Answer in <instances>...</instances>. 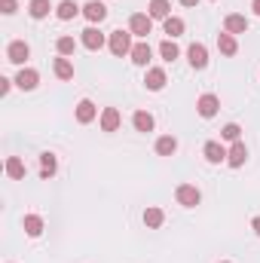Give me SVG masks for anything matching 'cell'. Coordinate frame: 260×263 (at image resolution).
Listing matches in <instances>:
<instances>
[{"label":"cell","mask_w":260,"mask_h":263,"mask_svg":"<svg viewBox=\"0 0 260 263\" xmlns=\"http://www.w3.org/2000/svg\"><path fill=\"white\" fill-rule=\"evenodd\" d=\"M132 37H135V34H132V31H123V28H120V31H114V34H110V40H107L110 52H114V55H132V46H135V43H132Z\"/></svg>","instance_id":"cell-1"},{"label":"cell","mask_w":260,"mask_h":263,"mask_svg":"<svg viewBox=\"0 0 260 263\" xmlns=\"http://www.w3.org/2000/svg\"><path fill=\"white\" fill-rule=\"evenodd\" d=\"M175 199H178V205H184V208H196V205L202 202V193H199V187H193V184H181V187L175 190Z\"/></svg>","instance_id":"cell-2"},{"label":"cell","mask_w":260,"mask_h":263,"mask_svg":"<svg viewBox=\"0 0 260 263\" xmlns=\"http://www.w3.org/2000/svg\"><path fill=\"white\" fill-rule=\"evenodd\" d=\"M129 31L135 37H141V40H147V34L153 31V18L147 15V12H135L129 18Z\"/></svg>","instance_id":"cell-3"},{"label":"cell","mask_w":260,"mask_h":263,"mask_svg":"<svg viewBox=\"0 0 260 263\" xmlns=\"http://www.w3.org/2000/svg\"><path fill=\"white\" fill-rule=\"evenodd\" d=\"M196 110H199V117H202V120H211V117L220 110V98H217V95H211V92H205V95H199Z\"/></svg>","instance_id":"cell-4"},{"label":"cell","mask_w":260,"mask_h":263,"mask_svg":"<svg viewBox=\"0 0 260 263\" xmlns=\"http://www.w3.org/2000/svg\"><path fill=\"white\" fill-rule=\"evenodd\" d=\"M28 59H31V46H28L25 40L9 43V49H6V62H12V65H25Z\"/></svg>","instance_id":"cell-5"},{"label":"cell","mask_w":260,"mask_h":263,"mask_svg":"<svg viewBox=\"0 0 260 263\" xmlns=\"http://www.w3.org/2000/svg\"><path fill=\"white\" fill-rule=\"evenodd\" d=\"M80 43H83V46H86L89 52H98V49L104 46V34H101V31H98L95 25H89V28L83 31V37H80Z\"/></svg>","instance_id":"cell-6"},{"label":"cell","mask_w":260,"mask_h":263,"mask_svg":"<svg viewBox=\"0 0 260 263\" xmlns=\"http://www.w3.org/2000/svg\"><path fill=\"white\" fill-rule=\"evenodd\" d=\"M202 153H205V159H208L211 165H220V162H227V147H224L220 141H208V144L202 147Z\"/></svg>","instance_id":"cell-7"},{"label":"cell","mask_w":260,"mask_h":263,"mask_svg":"<svg viewBox=\"0 0 260 263\" xmlns=\"http://www.w3.org/2000/svg\"><path fill=\"white\" fill-rule=\"evenodd\" d=\"M245 159H248V147H245L242 141H236V144L227 150V165H230V168H242Z\"/></svg>","instance_id":"cell-8"},{"label":"cell","mask_w":260,"mask_h":263,"mask_svg":"<svg viewBox=\"0 0 260 263\" xmlns=\"http://www.w3.org/2000/svg\"><path fill=\"white\" fill-rule=\"evenodd\" d=\"M98 123H101V132H117L120 129V123H123V117H120L117 107H104L101 117H98Z\"/></svg>","instance_id":"cell-9"},{"label":"cell","mask_w":260,"mask_h":263,"mask_svg":"<svg viewBox=\"0 0 260 263\" xmlns=\"http://www.w3.org/2000/svg\"><path fill=\"white\" fill-rule=\"evenodd\" d=\"M83 15H86L92 25H101V22L107 18V6H104V3H98V0H89V3L83 6Z\"/></svg>","instance_id":"cell-10"},{"label":"cell","mask_w":260,"mask_h":263,"mask_svg":"<svg viewBox=\"0 0 260 263\" xmlns=\"http://www.w3.org/2000/svg\"><path fill=\"white\" fill-rule=\"evenodd\" d=\"M224 31L233 34V37H236V34H245V31H248V18L239 15V12H230V15L224 18Z\"/></svg>","instance_id":"cell-11"},{"label":"cell","mask_w":260,"mask_h":263,"mask_svg":"<svg viewBox=\"0 0 260 263\" xmlns=\"http://www.w3.org/2000/svg\"><path fill=\"white\" fill-rule=\"evenodd\" d=\"M37 83H40V73H37L34 67H22V70H18V77H15V86H18V89H25V92L37 89Z\"/></svg>","instance_id":"cell-12"},{"label":"cell","mask_w":260,"mask_h":263,"mask_svg":"<svg viewBox=\"0 0 260 263\" xmlns=\"http://www.w3.org/2000/svg\"><path fill=\"white\" fill-rule=\"evenodd\" d=\"M150 59H153V49H150V43L147 40H141V43H135L132 46V62L138 67H147L150 65Z\"/></svg>","instance_id":"cell-13"},{"label":"cell","mask_w":260,"mask_h":263,"mask_svg":"<svg viewBox=\"0 0 260 263\" xmlns=\"http://www.w3.org/2000/svg\"><path fill=\"white\" fill-rule=\"evenodd\" d=\"M98 117V107L89 101V98H83L80 104H77V123H83V126H89L92 120Z\"/></svg>","instance_id":"cell-14"},{"label":"cell","mask_w":260,"mask_h":263,"mask_svg":"<svg viewBox=\"0 0 260 263\" xmlns=\"http://www.w3.org/2000/svg\"><path fill=\"white\" fill-rule=\"evenodd\" d=\"M187 59H190V65H193L196 70H202V67L208 65V49H205L202 43H193V46L187 49Z\"/></svg>","instance_id":"cell-15"},{"label":"cell","mask_w":260,"mask_h":263,"mask_svg":"<svg viewBox=\"0 0 260 263\" xmlns=\"http://www.w3.org/2000/svg\"><path fill=\"white\" fill-rule=\"evenodd\" d=\"M144 86H147L150 92H159V89L165 86V70H162V67H150L147 77H144Z\"/></svg>","instance_id":"cell-16"},{"label":"cell","mask_w":260,"mask_h":263,"mask_svg":"<svg viewBox=\"0 0 260 263\" xmlns=\"http://www.w3.org/2000/svg\"><path fill=\"white\" fill-rule=\"evenodd\" d=\"M147 15H150V18H162V22H165V18L172 15V3H169V0H150Z\"/></svg>","instance_id":"cell-17"},{"label":"cell","mask_w":260,"mask_h":263,"mask_svg":"<svg viewBox=\"0 0 260 263\" xmlns=\"http://www.w3.org/2000/svg\"><path fill=\"white\" fill-rule=\"evenodd\" d=\"M55 168H59V159H55V153H40V178H52L55 175Z\"/></svg>","instance_id":"cell-18"},{"label":"cell","mask_w":260,"mask_h":263,"mask_svg":"<svg viewBox=\"0 0 260 263\" xmlns=\"http://www.w3.org/2000/svg\"><path fill=\"white\" fill-rule=\"evenodd\" d=\"M22 227H25V233H28L31 239H37V236L43 233V217H40V214H25Z\"/></svg>","instance_id":"cell-19"},{"label":"cell","mask_w":260,"mask_h":263,"mask_svg":"<svg viewBox=\"0 0 260 263\" xmlns=\"http://www.w3.org/2000/svg\"><path fill=\"white\" fill-rule=\"evenodd\" d=\"M217 49H220L224 55H236V52H239V43H236V37H233V34H227V31H224V34H217Z\"/></svg>","instance_id":"cell-20"},{"label":"cell","mask_w":260,"mask_h":263,"mask_svg":"<svg viewBox=\"0 0 260 263\" xmlns=\"http://www.w3.org/2000/svg\"><path fill=\"white\" fill-rule=\"evenodd\" d=\"M144 223H147L150 230H159V227L165 223V211H162V208H156V205H153V208H147V211H144Z\"/></svg>","instance_id":"cell-21"},{"label":"cell","mask_w":260,"mask_h":263,"mask_svg":"<svg viewBox=\"0 0 260 263\" xmlns=\"http://www.w3.org/2000/svg\"><path fill=\"white\" fill-rule=\"evenodd\" d=\"M77 12H83V9H80V6H77L73 0H62V3L55 6V15H59L62 22H70V18H73Z\"/></svg>","instance_id":"cell-22"},{"label":"cell","mask_w":260,"mask_h":263,"mask_svg":"<svg viewBox=\"0 0 260 263\" xmlns=\"http://www.w3.org/2000/svg\"><path fill=\"white\" fill-rule=\"evenodd\" d=\"M52 70H55L59 80H73V65H70V59H65V55L52 62Z\"/></svg>","instance_id":"cell-23"},{"label":"cell","mask_w":260,"mask_h":263,"mask_svg":"<svg viewBox=\"0 0 260 263\" xmlns=\"http://www.w3.org/2000/svg\"><path fill=\"white\" fill-rule=\"evenodd\" d=\"M162 28H165V34L175 40V37H181V34H184V18H178V15H169V18L162 22Z\"/></svg>","instance_id":"cell-24"},{"label":"cell","mask_w":260,"mask_h":263,"mask_svg":"<svg viewBox=\"0 0 260 263\" xmlns=\"http://www.w3.org/2000/svg\"><path fill=\"white\" fill-rule=\"evenodd\" d=\"M175 150H178V141H175L172 135H162V138L156 141V153H159V156H175Z\"/></svg>","instance_id":"cell-25"},{"label":"cell","mask_w":260,"mask_h":263,"mask_svg":"<svg viewBox=\"0 0 260 263\" xmlns=\"http://www.w3.org/2000/svg\"><path fill=\"white\" fill-rule=\"evenodd\" d=\"M6 175H9L12 181H22V178H25V162H22L18 156H9V159H6Z\"/></svg>","instance_id":"cell-26"},{"label":"cell","mask_w":260,"mask_h":263,"mask_svg":"<svg viewBox=\"0 0 260 263\" xmlns=\"http://www.w3.org/2000/svg\"><path fill=\"white\" fill-rule=\"evenodd\" d=\"M132 126H135V132H153V117L147 110H138L132 117Z\"/></svg>","instance_id":"cell-27"},{"label":"cell","mask_w":260,"mask_h":263,"mask_svg":"<svg viewBox=\"0 0 260 263\" xmlns=\"http://www.w3.org/2000/svg\"><path fill=\"white\" fill-rule=\"evenodd\" d=\"M49 9H52V3H49V0H31V3H28L31 18H46V15H49Z\"/></svg>","instance_id":"cell-28"},{"label":"cell","mask_w":260,"mask_h":263,"mask_svg":"<svg viewBox=\"0 0 260 263\" xmlns=\"http://www.w3.org/2000/svg\"><path fill=\"white\" fill-rule=\"evenodd\" d=\"M159 55H162L165 62H175V59L181 55V49L175 46V40H162V43H159Z\"/></svg>","instance_id":"cell-29"},{"label":"cell","mask_w":260,"mask_h":263,"mask_svg":"<svg viewBox=\"0 0 260 263\" xmlns=\"http://www.w3.org/2000/svg\"><path fill=\"white\" fill-rule=\"evenodd\" d=\"M55 49H59V55H65V59H70V55L77 52V40H73V37H59Z\"/></svg>","instance_id":"cell-30"},{"label":"cell","mask_w":260,"mask_h":263,"mask_svg":"<svg viewBox=\"0 0 260 263\" xmlns=\"http://www.w3.org/2000/svg\"><path fill=\"white\" fill-rule=\"evenodd\" d=\"M220 138H224V141H233V144H236V141L242 138V129H239L236 123H227V126L220 129Z\"/></svg>","instance_id":"cell-31"},{"label":"cell","mask_w":260,"mask_h":263,"mask_svg":"<svg viewBox=\"0 0 260 263\" xmlns=\"http://www.w3.org/2000/svg\"><path fill=\"white\" fill-rule=\"evenodd\" d=\"M0 9H3V15H12L18 9V3L15 0H0Z\"/></svg>","instance_id":"cell-32"},{"label":"cell","mask_w":260,"mask_h":263,"mask_svg":"<svg viewBox=\"0 0 260 263\" xmlns=\"http://www.w3.org/2000/svg\"><path fill=\"white\" fill-rule=\"evenodd\" d=\"M12 83H15V80H6V77H0V95H6V92L12 89Z\"/></svg>","instance_id":"cell-33"},{"label":"cell","mask_w":260,"mask_h":263,"mask_svg":"<svg viewBox=\"0 0 260 263\" xmlns=\"http://www.w3.org/2000/svg\"><path fill=\"white\" fill-rule=\"evenodd\" d=\"M251 230H254V233L260 236V217H254V220H251Z\"/></svg>","instance_id":"cell-34"},{"label":"cell","mask_w":260,"mask_h":263,"mask_svg":"<svg viewBox=\"0 0 260 263\" xmlns=\"http://www.w3.org/2000/svg\"><path fill=\"white\" fill-rule=\"evenodd\" d=\"M181 6H199V0H178Z\"/></svg>","instance_id":"cell-35"},{"label":"cell","mask_w":260,"mask_h":263,"mask_svg":"<svg viewBox=\"0 0 260 263\" xmlns=\"http://www.w3.org/2000/svg\"><path fill=\"white\" fill-rule=\"evenodd\" d=\"M251 9H254V15H260V0H251Z\"/></svg>","instance_id":"cell-36"},{"label":"cell","mask_w":260,"mask_h":263,"mask_svg":"<svg viewBox=\"0 0 260 263\" xmlns=\"http://www.w3.org/2000/svg\"><path fill=\"white\" fill-rule=\"evenodd\" d=\"M224 263H227V260H224Z\"/></svg>","instance_id":"cell-37"}]
</instances>
